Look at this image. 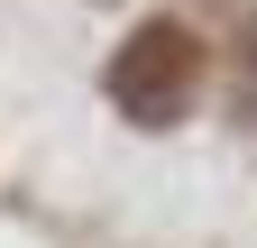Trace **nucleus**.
Segmentation results:
<instances>
[{
	"mask_svg": "<svg viewBox=\"0 0 257 248\" xmlns=\"http://www.w3.org/2000/svg\"><path fill=\"white\" fill-rule=\"evenodd\" d=\"M193 92H202V46H193V28H175V19H147L138 37L110 55V101H119V119H138V129H175L193 110Z\"/></svg>",
	"mask_w": 257,
	"mask_h": 248,
	"instance_id": "nucleus-1",
	"label": "nucleus"
}]
</instances>
